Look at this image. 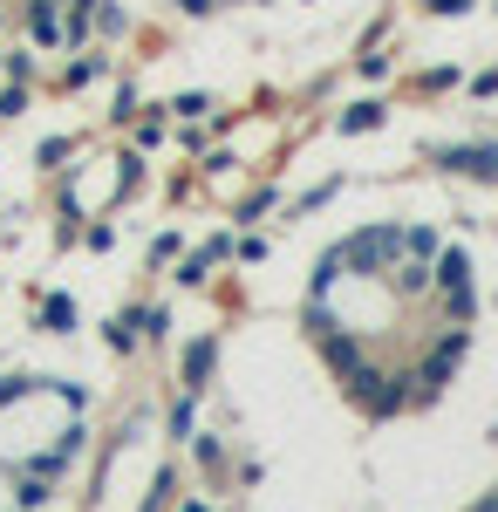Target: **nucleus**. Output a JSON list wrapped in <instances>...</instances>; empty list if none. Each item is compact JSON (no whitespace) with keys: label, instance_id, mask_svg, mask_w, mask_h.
<instances>
[{"label":"nucleus","instance_id":"nucleus-1","mask_svg":"<svg viewBox=\"0 0 498 512\" xmlns=\"http://www.w3.org/2000/svg\"><path fill=\"white\" fill-rule=\"evenodd\" d=\"M478 321L471 253L430 226L342 233L307 280L301 328L369 417H403L458 376Z\"/></svg>","mask_w":498,"mask_h":512},{"label":"nucleus","instance_id":"nucleus-2","mask_svg":"<svg viewBox=\"0 0 498 512\" xmlns=\"http://www.w3.org/2000/svg\"><path fill=\"white\" fill-rule=\"evenodd\" d=\"M137 7L171 14L178 28H280V35H307V28L342 21L362 0H137Z\"/></svg>","mask_w":498,"mask_h":512}]
</instances>
